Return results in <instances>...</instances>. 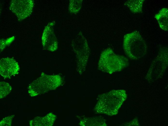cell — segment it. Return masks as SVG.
<instances>
[{
  "mask_svg": "<svg viewBox=\"0 0 168 126\" xmlns=\"http://www.w3.org/2000/svg\"><path fill=\"white\" fill-rule=\"evenodd\" d=\"M42 40L43 47L46 49L53 51L57 49V40L52 31L51 32H44Z\"/></svg>",
  "mask_w": 168,
  "mask_h": 126,
  "instance_id": "52a82bcc",
  "label": "cell"
},
{
  "mask_svg": "<svg viewBox=\"0 0 168 126\" xmlns=\"http://www.w3.org/2000/svg\"><path fill=\"white\" fill-rule=\"evenodd\" d=\"M14 116V115H12L4 118L0 122V126H11L12 119Z\"/></svg>",
  "mask_w": 168,
  "mask_h": 126,
  "instance_id": "4fadbf2b",
  "label": "cell"
},
{
  "mask_svg": "<svg viewBox=\"0 0 168 126\" xmlns=\"http://www.w3.org/2000/svg\"><path fill=\"white\" fill-rule=\"evenodd\" d=\"M160 28L165 31L168 30V9L164 8L161 9L154 16Z\"/></svg>",
  "mask_w": 168,
  "mask_h": 126,
  "instance_id": "9c48e42d",
  "label": "cell"
},
{
  "mask_svg": "<svg viewBox=\"0 0 168 126\" xmlns=\"http://www.w3.org/2000/svg\"><path fill=\"white\" fill-rule=\"evenodd\" d=\"M144 0H128L125 3L133 13H142Z\"/></svg>",
  "mask_w": 168,
  "mask_h": 126,
  "instance_id": "30bf717a",
  "label": "cell"
},
{
  "mask_svg": "<svg viewBox=\"0 0 168 126\" xmlns=\"http://www.w3.org/2000/svg\"><path fill=\"white\" fill-rule=\"evenodd\" d=\"M54 115L49 113L43 117H36L29 121L31 126H51L55 120Z\"/></svg>",
  "mask_w": 168,
  "mask_h": 126,
  "instance_id": "ba28073f",
  "label": "cell"
},
{
  "mask_svg": "<svg viewBox=\"0 0 168 126\" xmlns=\"http://www.w3.org/2000/svg\"><path fill=\"white\" fill-rule=\"evenodd\" d=\"M82 0H70L69 5V10L71 13H77L81 9Z\"/></svg>",
  "mask_w": 168,
  "mask_h": 126,
  "instance_id": "7c38bea8",
  "label": "cell"
},
{
  "mask_svg": "<svg viewBox=\"0 0 168 126\" xmlns=\"http://www.w3.org/2000/svg\"><path fill=\"white\" fill-rule=\"evenodd\" d=\"M168 49L163 47L160 49L156 57L153 61L147 74L150 77L154 73L159 74L163 73L168 65Z\"/></svg>",
  "mask_w": 168,
  "mask_h": 126,
  "instance_id": "277c9868",
  "label": "cell"
},
{
  "mask_svg": "<svg viewBox=\"0 0 168 126\" xmlns=\"http://www.w3.org/2000/svg\"><path fill=\"white\" fill-rule=\"evenodd\" d=\"M129 65L127 58L116 54L112 49L109 48L104 51L101 54L98 68L103 72L112 74L121 71Z\"/></svg>",
  "mask_w": 168,
  "mask_h": 126,
  "instance_id": "7a4b0ae2",
  "label": "cell"
},
{
  "mask_svg": "<svg viewBox=\"0 0 168 126\" xmlns=\"http://www.w3.org/2000/svg\"><path fill=\"white\" fill-rule=\"evenodd\" d=\"M123 46L126 55L132 60H138L147 52V47L146 41L138 31L125 35Z\"/></svg>",
  "mask_w": 168,
  "mask_h": 126,
  "instance_id": "6da1fadb",
  "label": "cell"
},
{
  "mask_svg": "<svg viewBox=\"0 0 168 126\" xmlns=\"http://www.w3.org/2000/svg\"><path fill=\"white\" fill-rule=\"evenodd\" d=\"M77 37V46L76 49L78 55L80 67H85L89 53V48L87 41L82 34Z\"/></svg>",
  "mask_w": 168,
  "mask_h": 126,
  "instance_id": "8992f818",
  "label": "cell"
},
{
  "mask_svg": "<svg viewBox=\"0 0 168 126\" xmlns=\"http://www.w3.org/2000/svg\"><path fill=\"white\" fill-rule=\"evenodd\" d=\"M57 77L42 74L29 86L28 89L29 95L32 97L35 96L54 89L57 84Z\"/></svg>",
  "mask_w": 168,
  "mask_h": 126,
  "instance_id": "3957f363",
  "label": "cell"
},
{
  "mask_svg": "<svg viewBox=\"0 0 168 126\" xmlns=\"http://www.w3.org/2000/svg\"><path fill=\"white\" fill-rule=\"evenodd\" d=\"M20 67L14 59L8 57L1 58L0 60V74L4 79L10 78L17 74Z\"/></svg>",
  "mask_w": 168,
  "mask_h": 126,
  "instance_id": "5b68a950",
  "label": "cell"
},
{
  "mask_svg": "<svg viewBox=\"0 0 168 126\" xmlns=\"http://www.w3.org/2000/svg\"><path fill=\"white\" fill-rule=\"evenodd\" d=\"M0 98L1 99L5 97L11 92L12 88L8 83L4 82H0Z\"/></svg>",
  "mask_w": 168,
  "mask_h": 126,
  "instance_id": "8fae6325",
  "label": "cell"
}]
</instances>
